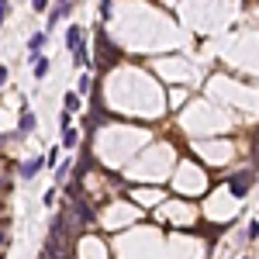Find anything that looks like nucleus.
Masks as SVG:
<instances>
[{
    "label": "nucleus",
    "instance_id": "obj_8",
    "mask_svg": "<svg viewBox=\"0 0 259 259\" xmlns=\"http://www.w3.org/2000/svg\"><path fill=\"white\" fill-rule=\"evenodd\" d=\"M66 111L73 114V111H80V97H76V90H69L66 93Z\"/></svg>",
    "mask_w": 259,
    "mask_h": 259
},
{
    "label": "nucleus",
    "instance_id": "obj_13",
    "mask_svg": "<svg viewBox=\"0 0 259 259\" xmlns=\"http://www.w3.org/2000/svg\"><path fill=\"white\" fill-rule=\"evenodd\" d=\"M249 239H259V221H252V225H249Z\"/></svg>",
    "mask_w": 259,
    "mask_h": 259
},
{
    "label": "nucleus",
    "instance_id": "obj_14",
    "mask_svg": "<svg viewBox=\"0 0 259 259\" xmlns=\"http://www.w3.org/2000/svg\"><path fill=\"white\" fill-rule=\"evenodd\" d=\"M4 80H7V66H0V87H4Z\"/></svg>",
    "mask_w": 259,
    "mask_h": 259
},
{
    "label": "nucleus",
    "instance_id": "obj_5",
    "mask_svg": "<svg viewBox=\"0 0 259 259\" xmlns=\"http://www.w3.org/2000/svg\"><path fill=\"white\" fill-rule=\"evenodd\" d=\"M49 69H52V62H49L45 56H38V59H35V80H45Z\"/></svg>",
    "mask_w": 259,
    "mask_h": 259
},
{
    "label": "nucleus",
    "instance_id": "obj_11",
    "mask_svg": "<svg viewBox=\"0 0 259 259\" xmlns=\"http://www.w3.org/2000/svg\"><path fill=\"white\" fill-rule=\"evenodd\" d=\"M7 11H11V4H7V0H0V28H4V21H7Z\"/></svg>",
    "mask_w": 259,
    "mask_h": 259
},
{
    "label": "nucleus",
    "instance_id": "obj_1",
    "mask_svg": "<svg viewBox=\"0 0 259 259\" xmlns=\"http://www.w3.org/2000/svg\"><path fill=\"white\" fill-rule=\"evenodd\" d=\"M45 42H49V31H35L31 38H28V52H31V59H38V56H42Z\"/></svg>",
    "mask_w": 259,
    "mask_h": 259
},
{
    "label": "nucleus",
    "instance_id": "obj_9",
    "mask_svg": "<svg viewBox=\"0 0 259 259\" xmlns=\"http://www.w3.org/2000/svg\"><path fill=\"white\" fill-rule=\"evenodd\" d=\"M31 11H38V14H45V11H49V0H31Z\"/></svg>",
    "mask_w": 259,
    "mask_h": 259
},
{
    "label": "nucleus",
    "instance_id": "obj_7",
    "mask_svg": "<svg viewBox=\"0 0 259 259\" xmlns=\"http://www.w3.org/2000/svg\"><path fill=\"white\" fill-rule=\"evenodd\" d=\"M62 145H66V149H76V131H73V125L62 128Z\"/></svg>",
    "mask_w": 259,
    "mask_h": 259
},
{
    "label": "nucleus",
    "instance_id": "obj_4",
    "mask_svg": "<svg viewBox=\"0 0 259 259\" xmlns=\"http://www.w3.org/2000/svg\"><path fill=\"white\" fill-rule=\"evenodd\" d=\"M35 125H38V121H35V114H31V111H24V114H21V128H18V135L24 138V135H31L35 131Z\"/></svg>",
    "mask_w": 259,
    "mask_h": 259
},
{
    "label": "nucleus",
    "instance_id": "obj_10",
    "mask_svg": "<svg viewBox=\"0 0 259 259\" xmlns=\"http://www.w3.org/2000/svg\"><path fill=\"white\" fill-rule=\"evenodd\" d=\"M69 166H73V163H62V166H56V180H66V176H69Z\"/></svg>",
    "mask_w": 259,
    "mask_h": 259
},
{
    "label": "nucleus",
    "instance_id": "obj_2",
    "mask_svg": "<svg viewBox=\"0 0 259 259\" xmlns=\"http://www.w3.org/2000/svg\"><path fill=\"white\" fill-rule=\"evenodd\" d=\"M45 166V159L42 156H35V159H28V163H21V180H31V176H38V169Z\"/></svg>",
    "mask_w": 259,
    "mask_h": 259
},
{
    "label": "nucleus",
    "instance_id": "obj_12",
    "mask_svg": "<svg viewBox=\"0 0 259 259\" xmlns=\"http://www.w3.org/2000/svg\"><path fill=\"white\" fill-rule=\"evenodd\" d=\"M42 204L52 207V204H56V190H45V194H42Z\"/></svg>",
    "mask_w": 259,
    "mask_h": 259
},
{
    "label": "nucleus",
    "instance_id": "obj_6",
    "mask_svg": "<svg viewBox=\"0 0 259 259\" xmlns=\"http://www.w3.org/2000/svg\"><path fill=\"white\" fill-rule=\"evenodd\" d=\"M245 190H249V176H235L232 180V194L235 197H245Z\"/></svg>",
    "mask_w": 259,
    "mask_h": 259
},
{
    "label": "nucleus",
    "instance_id": "obj_3",
    "mask_svg": "<svg viewBox=\"0 0 259 259\" xmlns=\"http://www.w3.org/2000/svg\"><path fill=\"white\" fill-rule=\"evenodd\" d=\"M80 45H83V31H80L76 24H69V31H66V49H69V52H76Z\"/></svg>",
    "mask_w": 259,
    "mask_h": 259
}]
</instances>
